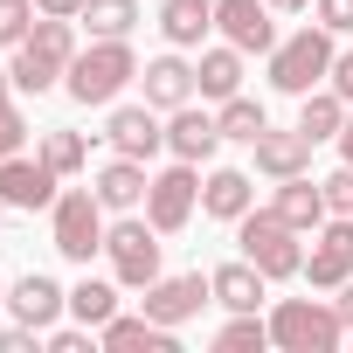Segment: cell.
Instances as JSON below:
<instances>
[{"mask_svg": "<svg viewBox=\"0 0 353 353\" xmlns=\"http://www.w3.org/2000/svg\"><path fill=\"white\" fill-rule=\"evenodd\" d=\"M90 188H97V201H104L111 215H139V208H145V188H152V173H145V159L111 152V159L90 173Z\"/></svg>", "mask_w": 353, "mask_h": 353, "instance_id": "15", "label": "cell"}, {"mask_svg": "<svg viewBox=\"0 0 353 353\" xmlns=\"http://www.w3.org/2000/svg\"><path fill=\"white\" fill-rule=\"evenodd\" d=\"M208 291H215L222 312H256V305L270 298V277H263L250 256H236V263H215V270H208Z\"/></svg>", "mask_w": 353, "mask_h": 353, "instance_id": "19", "label": "cell"}, {"mask_svg": "<svg viewBox=\"0 0 353 353\" xmlns=\"http://www.w3.org/2000/svg\"><path fill=\"white\" fill-rule=\"evenodd\" d=\"M236 243H243V256L270 277V284H284V277H305V250H298V229L277 215V208H250L243 222H236Z\"/></svg>", "mask_w": 353, "mask_h": 353, "instance_id": "6", "label": "cell"}, {"mask_svg": "<svg viewBox=\"0 0 353 353\" xmlns=\"http://www.w3.org/2000/svg\"><path fill=\"white\" fill-rule=\"evenodd\" d=\"M139 305H145L152 325H173V332H181L188 319H201V305H215V291H208L201 270H181V277H152Z\"/></svg>", "mask_w": 353, "mask_h": 353, "instance_id": "10", "label": "cell"}, {"mask_svg": "<svg viewBox=\"0 0 353 353\" xmlns=\"http://www.w3.org/2000/svg\"><path fill=\"white\" fill-rule=\"evenodd\" d=\"M42 14H35V0H0V49H14V42H28V28H35Z\"/></svg>", "mask_w": 353, "mask_h": 353, "instance_id": "31", "label": "cell"}, {"mask_svg": "<svg viewBox=\"0 0 353 353\" xmlns=\"http://www.w3.org/2000/svg\"><path fill=\"white\" fill-rule=\"evenodd\" d=\"M104 215H111V208L97 201V188H63L56 208H49V243H56V256L90 270V256H104V229H111Z\"/></svg>", "mask_w": 353, "mask_h": 353, "instance_id": "4", "label": "cell"}, {"mask_svg": "<svg viewBox=\"0 0 353 353\" xmlns=\"http://www.w3.org/2000/svg\"><path fill=\"white\" fill-rule=\"evenodd\" d=\"M215 125H222V139H229V145H256V139L270 132V118H263V104H256V97H243V90H236V97H222V111H215Z\"/></svg>", "mask_w": 353, "mask_h": 353, "instance_id": "27", "label": "cell"}, {"mask_svg": "<svg viewBox=\"0 0 353 353\" xmlns=\"http://www.w3.org/2000/svg\"><path fill=\"white\" fill-rule=\"evenodd\" d=\"M90 8V0H35V14H63V21H77Z\"/></svg>", "mask_w": 353, "mask_h": 353, "instance_id": "38", "label": "cell"}, {"mask_svg": "<svg viewBox=\"0 0 353 353\" xmlns=\"http://www.w3.org/2000/svg\"><path fill=\"white\" fill-rule=\"evenodd\" d=\"M215 346H222V353H263V346H270V319H256V312H229V325L215 332Z\"/></svg>", "mask_w": 353, "mask_h": 353, "instance_id": "30", "label": "cell"}, {"mask_svg": "<svg viewBox=\"0 0 353 353\" xmlns=\"http://www.w3.org/2000/svg\"><path fill=\"white\" fill-rule=\"evenodd\" d=\"M0 215H8V201H0Z\"/></svg>", "mask_w": 353, "mask_h": 353, "instance_id": "44", "label": "cell"}, {"mask_svg": "<svg viewBox=\"0 0 353 353\" xmlns=\"http://www.w3.org/2000/svg\"><path fill=\"white\" fill-rule=\"evenodd\" d=\"M21 145H28V118H21V104L8 97V104H0V159L21 152Z\"/></svg>", "mask_w": 353, "mask_h": 353, "instance_id": "32", "label": "cell"}, {"mask_svg": "<svg viewBox=\"0 0 353 353\" xmlns=\"http://www.w3.org/2000/svg\"><path fill=\"white\" fill-rule=\"evenodd\" d=\"M332 56H339V35L332 28H298V35H277V49L263 56L270 63V90H284V97H305V90H319L325 77H332Z\"/></svg>", "mask_w": 353, "mask_h": 353, "instance_id": "3", "label": "cell"}, {"mask_svg": "<svg viewBox=\"0 0 353 353\" xmlns=\"http://www.w3.org/2000/svg\"><path fill=\"white\" fill-rule=\"evenodd\" d=\"M270 208H277V215H284V222H291L298 236H312V229H319V222L332 215V208H325V188L312 181V173H291V181H277Z\"/></svg>", "mask_w": 353, "mask_h": 353, "instance_id": "22", "label": "cell"}, {"mask_svg": "<svg viewBox=\"0 0 353 353\" xmlns=\"http://www.w3.org/2000/svg\"><path fill=\"white\" fill-rule=\"evenodd\" d=\"M139 83H145V104H152V111H181V104H194V97H201V83H194V63H188L181 49L152 56V63L139 70Z\"/></svg>", "mask_w": 353, "mask_h": 353, "instance_id": "14", "label": "cell"}, {"mask_svg": "<svg viewBox=\"0 0 353 353\" xmlns=\"http://www.w3.org/2000/svg\"><path fill=\"white\" fill-rule=\"evenodd\" d=\"M325 83H332L346 104H353V49H339V56H332V77H325Z\"/></svg>", "mask_w": 353, "mask_h": 353, "instance_id": "37", "label": "cell"}, {"mask_svg": "<svg viewBox=\"0 0 353 353\" xmlns=\"http://www.w3.org/2000/svg\"><path fill=\"white\" fill-rule=\"evenodd\" d=\"M270 8H277V14H305V8H312V0H270Z\"/></svg>", "mask_w": 353, "mask_h": 353, "instance_id": "41", "label": "cell"}, {"mask_svg": "<svg viewBox=\"0 0 353 353\" xmlns=\"http://www.w3.org/2000/svg\"><path fill=\"white\" fill-rule=\"evenodd\" d=\"M215 28L243 56H270L277 49V8L270 0H215Z\"/></svg>", "mask_w": 353, "mask_h": 353, "instance_id": "12", "label": "cell"}, {"mask_svg": "<svg viewBox=\"0 0 353 353\" xmlns=\"http://www.w3.org/2000/svg\"><path fill=\"white\" fill-rule=\"evenodd\" d=\"M339 159L353 166V111H346V125H339Z\"/></svg>", "mask_w": 353, "mask_h": 353, "instance_id": "40", "label": "cell"}, {"mask_svg": "<svg viewBox=\"0 0 353 353\" xmlns=\"http://www.w3.org/2000/svg\"><path fill=\"white\" fill-rule=\"evenodd\" d=\"M256 173H263V181H291V173H312V139L291 125V132H263L256 145Z\"/></svg>", "mask_w": 353, "mask_h": 353, "instance_id": "21", "label": "cell"}, {"mask_svg": "<svg viewBox=\"0 0 353 353\" xmlns=\"http://www.w3.org/2000/svg\"><path fill=\"white\" fill-rule=\"evenodd\" d=\"M346 111H353V104H346L332 83H319V90H305V97H298V132H305L312 145H325V139H339Z\"/></svg>", "mask_w": 353, "mask_h": 353, "instance_id": "24", "label": "cell"}, {"mask_svg": "<svg viewBox=\"0 0 353 353\" xmlns=\"http://www.w3.org/2000/svg\"><path fill=\"white\" fill-rule=\"evenodd\" d=\"M77 28H90V42H118L139 28V0H90L77 14Z\"/></svg>", "mask_w": 353, "mask_h": 353, "instance_id": "28", "label": "cell"}, {"mask_svg": "<svg viewBox=\"0 0 353 353\" xmlns=\"http://www.w3.org/2000/svg\"><path fill=\"white\" fill-rule=\"evenodd\" d=\"M104 256H111V277H118L125 291H145L152 277H166V270H159V229H152L145 215L111 222V229H104Z\"/></svg>", "mask_w": 353, "mask_h": 353, "instance_id": "7", "label": "cell"}, {"mask_svg": "<svg viewBox=\"0 0 353 353\" xmlns=\"http://www.w3.org/2000/svg\"><path fill=\"white\" fill-rule=\"evenodd\" d=\"M35 339H42V332L21 325V319H14V325H0V353H35Z\"/></svg>", "mask_w": 353, "mask_h": 353, "instance_id": "36", "label": "cell"}, {"mask_svg": "<svg viewBox=\"0 0 353 353\" xmlns=\"http://www.w3.org/2000/svg\"><path fill=\"white\" fill-rule=\"evenodd\" d=\"M70 63H77V21H63V14H42V21L28 28V42H14V63H8V77H14V90L42 97V90H56V83L70 77Z\"/></svg>", "mask_w": 353, "mask_h": 353, "instance_id": "1", "label": "cell"}, {"mask_svg": "<svg viewBox=\"0 0 353 353\" xmlns=\"http://www.w3.org/2000/svg\"><path fill=\"white\" fill-rule=\"evenodd\" d=\"M353 277V215H325L312 229V256H305V284L312 291H339Z\"/></svg>", "mask_w": 353, "mask_h": 353, "instance_id": "9", "label": "cell"}, {"mask_svg": "<svg viewBox=\"0 0 353 353\" xmlns=\"http://www.w3.org/2000/svg\"><path fill=\"white\" fill-rule=\"evenodd\" d=\"M256 208V181L243 166H215L208 181H201V215H215V222H243Z\"/></svg>", "mask_w": 353, "mask_h": 353, "instance_id": "20", "label": "cell"}, {"mask_svg": "<svg viewBox=\"0 0 353 353\" xmlns=\"http://www.w3.org/2000/svg\"><path fill=\"white\" fill-rule=\"evenodd\" d=\"M125 83H139V56H132V35L77 49V63H70V77H63L70 104H83V111H104V104H118V90H125Z\"/></svg>", "mask_w": 353, "mask_h": 353, "instance_id": "2", "label": "cell"}, {"mask_svg": "<svg viewBox=\"0 0 353 353\" xmlns=\"http://www.w3.org/2000/svg\"><path fill=\"white\" fill-rule=\"evenodd\" d=\"M8 97H14V77H8V70H0V104H8Z\"/></svg>", "mask_w": 353, "mask_h": 353, "instance_id": "42", "label": "cell"}, {"mask_svg": "<svg viewBox=\"0 0 353 353\" xmlns=\"http://www.w3.org/2000/svg\"><path fill=\"white\" fill-rule=\"evenodd\" d=\"M56 194H63V173L35 152H8V159H0V201H8V208H56Z\"/></svg>", "mask_w": 353, "mask_h": 353, "instance_id": "11", "label": "cell"}, {"mask_svg": "<svg viewBox=\"0 0 353 353\" xmlns=\"http://www.w3.org/2000/svg\"><path fill=\"white\" fill-rule=\"evenodd\" d=\"M0 305H8V284H0Z\"/></svg>", "mask_w": 353, "mask_h": 353, "instance_id": "43", "label": "cell"}, {"mask_svg": "<svg viewBox=\"0 0 353 353\" xmlns=\"http://www.w3.org/2000/svg\"><path fill=\"white\" fill-rule=\"evenodd\" d=\"M319 188H325V208H332V215H353V166H346V159H339V173H325Z\"/></svg>", "mask_w": 353, "mask_h": 353, "instance_id": "33", "label": "cell"}, {"mask_svg": "<svg viewBox=\"0 0 353 353\" xmlns=\"http://www.w3.org/2000/svg\"><path fill=\"white\" fill-rule=\"evenodd\" d=\"M97 346L104 353H181V339H173V325H152L145 312H118L111 325H97Z\"/></svg>", "mask_w": 353, "mask_h": 353, "instance_id": "18", "label": "cell"}, {"mask_svg": "<svg viewBox=\"0 0 353 353\" xmlns=\"http://www.w3.org/2000/svg\"><path fill=\"white\" fill-rule=\"evenodd\" d=\"M194 83H201V97H236L243 90V49L236 42H215V49H201V63H194Z\"/></svg>", "mask_w": 353, "mask_h": 353, "instance_id": "25", "label": "cell"}, {"mask_svg": "<svg viewBox=\"0 0 353 353\" xmlns=\"http://www.w3.org/2000/svg\"><path fill=\"white\" fill-rule=\"evenodd\" d=\"M332 305H339V319H346V339H353V277L332 291Z\"/></svg>", "mask_w": 353, "mask_h": 353, "instance_id": "39", "label": "cell"}, {"mask_svg": "<svg viewBox=\"0 0 353 353\" xmlns=\"http://www.w3.org/2000/svg\"><path fill=\"white\" fill-rule=\"evenodd\" d=\"M49 353H90V325H49Z\"/></svg>", "mask_w": 353, "mask_h": 353, "instance_id": "35", "label": "cell"}, {"mask_svg": "<svg viewBox=\"0 0 353 353\" xmlns=\"http://www.w3.org/2000/svg\"><path fill=\"white\" fill-rule=\"evenodd\" d=\"M270 346H284V353H332V346H346V319L325 298H277Z\"/></svg>", "mask_w": 353, "mask_h": 353, "instance_id": "5", "label": "cell"}, {"mask_svg": "<svg viewBox=\"0 0 353 353\" xmlns=\"http://www.w3.org/2000/svg\"><path fill=\"white\" fill-rule=\"evenodd\" d=\"M104 139H111V152H125V159H152V152L166 145V125H159L152 104H118V111L104 118Z\"/></svg>", "mask_w": 353, "mask_h": 353, "instance_id": "17", "label": "cell"}, {"mask_svg": "<svg viewBox=\"0 0 353 353\" xmlns=\"http://www.w3.org/2000/svg\"><path fill=\"white\" fill-rule=\"evenodd\" d=\"M201 208V166L194 159H173L166 173H152V188H145V222L159 236H181Z\"/></svg>", "mask_w": 353, "mask_h": 353, "instance_id": "8", "label": "cell"}, {"mask_svg": "<svg viewBox=\"0 0 353 353\" xmlns=\"http://www.w3.org/2000/svg\"><path fill=\"white\" fill-rule=\"evenodd\" d=\"M118 291H125V284L77 277V284H70V319H77V325H90V332H97V325H111V319H118Z\"/></svg>", "mask_w": 353, "mask_h": 353, "instance_id": "26", "label": "cell"}, {"mask_svg": "<svg viewBox=\"0 0 353 353\" xmlns=\"http://www.w3.org/2000/svg\"><path fill=\"white\" fill-rule=\"evenodd\" d=\"M208 28H215V0H166V8H159L166 49H201Z\"/></svg>", "mask_w": 353, "mask_h": 353, "instance_id": "23", "label": "cell"}, {"mask_svg": "<svg viewBox=\"0 0 353 353\" xmlns=\"http://www.w3.org/2000/svg\"><path fill=\"white\" fill-rule=\"evenodd\" d=\"M312 14H319V28L353 35V0H312Z\"/></svg>", "mask_w": 353, "mask_h": 353, "instance_id": "34", "label": "cell"}, {"mask_svg": "<svg viewBox=\"0 0 353 353\" xmlns=\"http://www.w3.org/2000/svg\"><path fill=\"white\" fill-rule=\"evenodd\" d=\"M166 152H173V159H194V166H208V159L222 152V125H215V111H201V104L166 111Z\"/></svg>", "mask_w": 353, "mask_h": 353, "instance_id": "16", "label": "cell"}, {"mask_svg": "<svg viewBox=\"0 0 353 353\" xmlns=\"http://www.w3.org/2000/svg\"><path fill=\"white\" fill-rule=\"evenodd\" d=\"M35 152H42V159H49V166L63 173V181H70V173H83V166H90V139H83V132H70V125H49Z\"/></svg>", "mask_w": 353, "mask_h": 353, "instance_id": "29", "label": "cell"}, {"mask_svg": "<svg viewBox=\"0 0 353 353\" xmlns=\"http://www.w3.org/2000/svg\"><path fill=\"white\" fill-rule=\"evenodd\" d=\"M8 312H14L21 325L49 332V325H63V312H70V291H63L49 270H28V277H14V284H8Z\"/></svg>", "mask_w": 353, "mask_h": 353, "instance_id": "13", "label": "cell"}]
</instances>
